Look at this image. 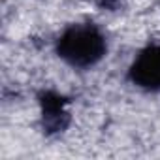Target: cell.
Returning a JSON list of instances; mask_svg holds the SVG:
<instances>
[{
    "label": "cell",
    "mask_w": 160,
    "mask_h": 160,
    "mask_svg": "<svg viewBox=\"0 0 160 160\" xmlns=\"http://www.w3.org/2000/svg\"><path fill=\"white\" fill-rule=\"evenodd\" d=\"M108 53V40L94 23H73L57 40V55L68 66L87 70L96 66Z\"/></svg>",
    "instance_id": "1"
},
{
    "label": "cell",
    "mask_w": 160,
    "mask_h": 160,
    "mask_svg": "<svg viewBox=\"0 0 160 160\" xmlns=\"http://www.w3.org/2000/svg\"><path fill=\"white\" fill-rule=\"evenodd\" d=\"M128 79L141 91L160 92V43L143 47L128 68Z\"/></svg>",
    "instance_id": "2"
},
{
    "label": "cell",
    "mask_w": 160,
    "mask_h": 160,
    "mask_svg": "<svg viewBox=\"0 0 160 160\" xmlns=\"http://www.w3.org/2000/svg\"><path fill=\"white\" fill-rule=\"evenodd\" d=\"M68 100L53 91H45L40 94L42 108V126L45 134H60L70 124V113L66 109Z\"/></svg>",
    "instance_id": "3"
},
{
    "label": "cell",
    "mask_w": 160,
    "mask_h": 160,
    "mask_svg": "<svg viewBox=\"0 0 160 160\" xmlns=\"http://www.w3.org/2000/svg\"><path fill=\"white\" fill-rule=\"evenodd\" d=\"M119 2L121 0H98V6L106 8V10H115V8H119Z\"/></svg>",
    "instance_id": "4"
}]
</instances>
